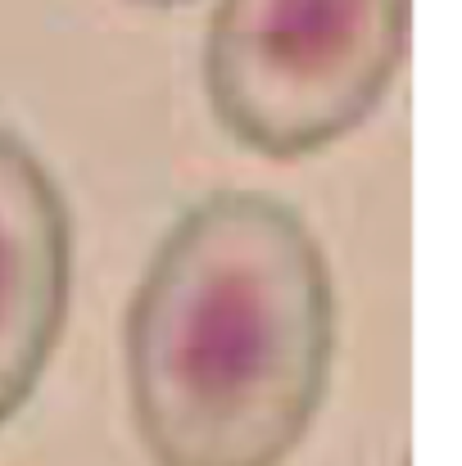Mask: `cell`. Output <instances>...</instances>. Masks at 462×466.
<instances>
[{
  "label": "cell",
  "instance_id": "obj_2",
  "mask_svg": "<svg viewBox=\"0 0 462 466\" xmlns=\"http://www.w3.org/2000/svg\"><path fill=\"white\" fill-rule=\"evenodd\" d=\"M413 0H213L204 96L250 155L308 158L358 132L408 55Z\"/></svg>",
  "mask_w": 462,
  "mask_h": 466
},
{
  "label": "cell",
  "instance_id": "obj_4",
  "mask_svg": "<svg viewBox=\"0 0 462 466\" xmlns=\"http://www.w3.org/2000/svg\"><path fill=\"white\" fill-rule=\"evenodd\" d=\"M141 5H159V9H172V5H190V0H141Z\"/></svg>",
  "mask_w": 462,
  "mask_h": 466
},
{
  "label": "cell",
  "instance_id": "obj_1",
  "mask_svg": "<svg viewBox=\"0 0 462 466\" xmlns=\"http://www.w3.org/2000/svg\"><path fill=\"white\" fill-rule=\"evenodd\" d=\"M335 281L308 222L263 190L190 204L132 290L123 376L154 466H282L335 367Z\"/></svg>",
  "mask_w": 462,
  "mask_h": 466
},
{
  "label": "cell",
  "instance_id": "obj_3",
  "mask_svg": "<svg viewBox=\"0 0 462 466\" xmlns=\"http://www.w3.org/2000/svg\"><path fill=\"white\" fill-rule=\"evenodd\" d=\"M73 295V218L55 172L0 127V431L36 394Z\"/></svg>",
  "mask_w": 462,
  "mask_h": 466
}]
</instances>
